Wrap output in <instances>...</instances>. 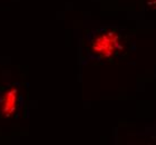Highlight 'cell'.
<instances>
[{"label":"cell","mask_w":156,"mask_h":145,"mask_svg":"<svg viewBox=\"0 0 156 145\" xmlns=\"http://www.w3.org/2000/svg\"><path fill=\"white\" fill-rule=\"evenodd\" d=\"M151 3H153L154 6H156V0H151Z\"/></svg>","instance_id":"obj_3"},{"label":"cell","mask_w":156,"mask_h":145,"mask_svg":"<svg viewBox=\"0 0 156 145\" xmlns=\"http://www.w3.org/2000/svg\"><path fill=\"white\" fill-rule=\"evenodd\" d=\"M124 38L115 29H104L96 32L89 44V50L101 59H112L124 49Z\"/></svg>","instance_id":"obj_1"},{"label":"cell","mask_w":156,"mask_h":145,"mask_svg":"<svg viewBox=\"0 0 156 145\" xmlns=\"http://www.w3.org/2000/svg\"><path fill=\"white\" fill-rule=\"evenodd\" d=\"M18 98H19V90L15 86L8 88L2 94L0 98V112L3 116L10 117L16 113Z\"/></svg>","instance_id":"obj_2"}]
</instances>
